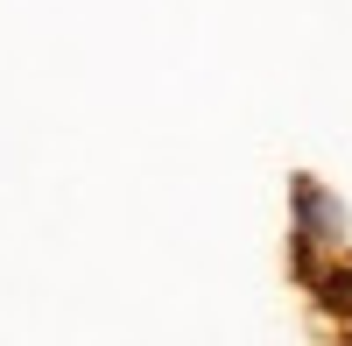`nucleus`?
<instances>
[{
    "instance_id": "f257e3e1",
    "label": "nucleus",
    "mask_w": 352,
    "mask_h": 346,
    "mask_svg": "<svg viewBox=\"0 0 352 346\" xmlns=\"http://www.w3.org/2000/svg\"><path fill=\"white\" fill-rule=\"evenodd\" d=\"M296 219H303V241H345V205L324 198L310 177L296 184Z\"/></svg>"
}]
</instances>
